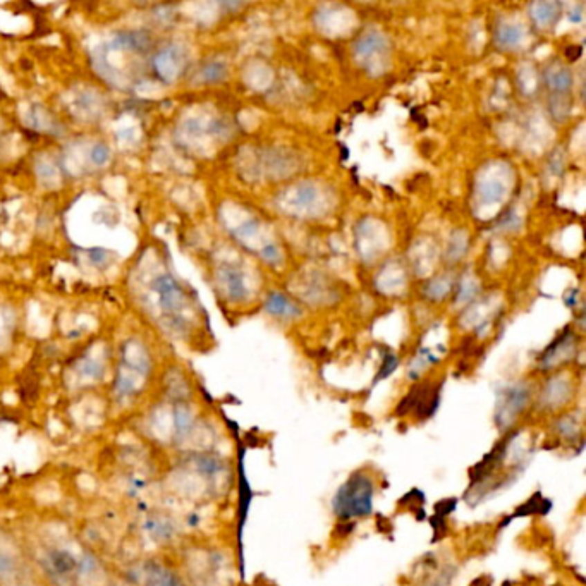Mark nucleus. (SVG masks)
Segmentation results:
<instances>
[{"label":"nucleus","instance_id":"nucleus-13","mask_svg":"<svg viewBox=\"0 0 586 586\" xmlns=\"http://www.w3.org/2000/svg\"><path fill=\"white\" fill-rule=\"evenodd\" d=\"M109 158H110V152L105 145H97V147L91 150V162L97 163V165H104Z\"/></svg>","mask_w":586,"mask_h":586},{"label":"nucleus","instance_id":"nucleus-2","mask_svg":"<svg viewBox=\"0 0 586 586\" xmlns=\"http://www.w3.org/2000/svg\"><path fill=\"white\" fill-rule=\"evenodd\" d=\"M530 403V389L524 385H514L504 392L502 399L497 403V413H495V423L499 430L507 432L513 428L518 418L523 414V411L528 408Z\"/></svg>","mask_w":586,"mask_h":586},{"label":"nucleus","instance_id":"nucleus-12","mask_svg":"<svg viewBox=\"0 0 586 586\" xmlns=\"http://www.w3.org/2000/svg\"><path fill=\"white\" fill-rule=\"evenodd\" d=\"M223 76H226V66H223L222 62H210L203 69L205 81H210V83H213V81H220Z\"/></svg>","mask_w":586,"mask_h":586},{"label":"nucleus","instance_id":"nucleus-14","mask_svg":"<svg viewBox=\"0 0 586 586\" xmlns=\"http://www.w3.org/2000/svg\"><path fill=\"white\" fill-rule=\"evenodd\" d=\"M396 367H397L396 356H387L385 358V363H383V367H382V373H380V375H378V378L382 380L383 376H387L390 372L396 370Z\"/></svg>","mask_w":586,"mask_h":586},{"label":"nucleus","instance_id":"nucleus-11","mask_svg":"<svg viewBox=\"0 0 586 586\" xmlns=\"http://www.w3.org/2000/svg\"><path fill=\"white\" fill-rule=\"evenodd\" d=\"M150 586H183V583H181L174 574L165 573L163 569H160L155 571V574L152 573Z\"/></svg>","mask_w":586,"mask_h":586},{"label":"nucleus","instance_id":"nucleus-4","mask_svg":"<svg viewBox=\"0 0 586 586\" xmlns=\"http://www.w3.org/2000/svg\"><path fill=\"white\" fill-rule=\"evenodd\" d=\"M155 71L163 81H170L179 74V71L183 69V53L177 47L170 45L165 51H162L155 57L154 60Z\"/></svg>","mask_w":586,"mask_h":586},{"label":"nucleus","instance_id":"nucleus-5","mask_svg":"<svg viewBox=\"0 0 586 586\" xmlns=\"http://www.w3.org/2000/svg\"><path fill=\"white\" fill-rule=\"evenodd\" d=\"M265 308L270 315H275V317H291V315H296L300 311L286 296L277 293L270 294L265 303Z\"/></svg>","mask_w":586,"mask_h":586},{"label":"nucleus","instance_id":"nucleus-1","mask_svg":"<svg viewBox=\"0 0 586 586\" xmlns=\"http://www.w3.org/2000/svg\"><path fill=\"white\" fill-rule=\"evenodd\" d=\"M375 499V482L367 471H356L337 488L332 499V513L344 523L370 516Z\"/></svg>","mask_w":586,"mask_h":586},{"label":"nucleus","instance_id":"nucleus-8","mask_svg":"<svg viewBox=\"0 0 586 586\" xmlns=\"http://www.w3.org/2000/svg\"><path fill=\"white\" fill-rule=\"evenodd\" d=\"M573 83V76L567 69H557L553 73H550L549 76V84L557 91H566L571 88Z\"/></svg>","mask_w":586,"mask_h":586},{"label":"nucleus","instance_id":"nucleus-9","mask_svg":"<svg viewBox=\"0 0 586 586\" xmlns=\"http://www.w3.org/2000/svg\"><path fill=\"white\" fill-rule=\"evenodd\" d=\"M520 37L521 33L516 26H502L497 33V42L504 47H513L520 42Z\"/></svg>","mask_w":586,"mask_h":586},{"label":"nucleus","instance_id":"nucleus-15","mask_svg":"<svg viewBox=\"0 0 586 586\" xmlns=\"http://www.w3.org/2000/svg\"><path fill=\"white\" fill-rule=\"evenodd\" d=\"M490 583H492V580H488L486 576H482V578H478V580H475L470 586H492Z\"/></svg>","mask_w":586,"mask_h":586},{"label":"nucleus","instance_id":"nucleus-6","mask_svg":"<svg viewBox=\"0 0 586 586\" xmlns=\"http://www.w3.org/2000/svg\"><path fill=\"white\" fill-rule=\"evenodd\" d=\"M383 45H385V42H383L382 35L367 33L363 38H360V40H358L356 52L360 53L361 57H368V55H372L373 52L382 51Z\"/></svg>","mask_w":586,"mask_h":586},{"label":"nucleus","instance_id":"nucleus-7","mask_svg":"<svg viewBox=\"0 0 586 586\" xmlns=\"http://www.w3.org/2000/svg\"><path fill=\"white\" fill-rule=\"evenodd\" d=\"M223 279H226L227 291H229V294L234 297V300H239V297L244 296L243 279H241V273L237 272L236 268L227 266V268L223 270Z\"/></svg>","mask_w":586,"mask_h":586},{"label":"nucleus","instance_id":"nucleus-10","mask_svg":"<svg viewBox=\"0 0 586 586\" xmlns=\"http://www.w3.org/2000/svg\"><path fill=\"white\" fill-rule=\"evenodd\" d=\"M556 430L557 433H560V435L566 437V439H574L576 435H580V426L574 421V418H560V420L557 421Z\"/></svg>","mask_w":586,"mask_h":586},{"label":"nucleus","instance_id":"nucleus-3","mask_svg":"<svg viewBox=\"0 0 586 586\" xmlns=\"http://www.w3.org/2000/svg\"><path fill=\"white\" fill-rule=\"evenodd\" d=\"M154 293L157 294L160 306L167 313H177L183 304V291L170 275L158 277L154 282Z\"/></svg>","mask_w":586,"mask_h":586}]
</instances>
